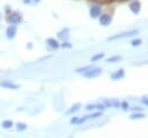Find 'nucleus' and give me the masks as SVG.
I'll use <instances>...</instances> for the list:
<instances>
[{"mask_svg":"<svg viewBox=\"0 0 148 138\" xmlns=\"http://www.w3.org/2000/svg\"><path fill=\"white\" fill-rule=\"evenodd\" d=\"M6 21L9 24H14V26H18L22 23L23 21V15L20 10H13L10 12L8 15H6Z\"/></svg>","mask_w":148,"mask_h":138,"instance_id":"obj_1","label":"nucleus"},{"mask_svg":"<svg viewBox=\"0 0 148 138\" xmlns=\"http://www.w3.org/2000/svg\"><path fill=\"white\" fill-rule=\"evenodd\" d=\"M136 34H139V30L138 29H133V30H128V31H124V32H120V34L112 35V36L108 37V41H116V39H120V38H126V37L134 36Z\"/></svg>","mask_w":148,"mask_h":138,"instance_id":"obj_2","label":"nucleus"},{"mask_svg":"<svg viewBox=\"0 0 148 138\" xmlns=\"http://www.w3.org/2000/svg\"><path fill=\"white\" fill-rule=\"evenodd\" d=\"M101 14H102V6L99 3H92L89 7V16L91 19H98Z\"/></svg>","mask_w":148,"mask_h":138,"instance_id":"obj_3","label":"nucleus"},{"mask_svg":"<svg viewBox=\"0 0 148 138\" xmlns=\"http://www.w3.org/2000/svg\"><path fill=\"white\" fill-rule=\"evenodd\" d=\"M99 74H102V68L101 67H91L90 70H88L87 72H84V73H82V75L84 77V78H87V79H92V78H96V77H98Z\"/></svg>","mask_w":148,"mask_h":138,"instance_id":"obj_4","label":"nucleus"},{"mask_svg":"<svg viewBox=\"0 0 148 138\" xmlns=\"http://www.w3.org/2000/svg\"><path fill=\"white\" fill-rule=\"evenodd\" d=\"M97 20H98L99 24L103 27H108L112 23V16H111V14H108V13H102Z\"/></svg>","mask_w":148,"mask_h":138,"instance_id":"obj_5","label":"nucleus"},{"mask_svg":"<svg viewBox=\"0 0 148 138\" xmlns=\"http://www.w3.org/2000/svg\"><path fill=\"white\" fill-rule=\"evenodd\" d=\"M128 8L134 15H138L141 12V2H140V0H131L128 2Z\"/></svg>","mask_w":148,"mask_h":138,"instance_id":"obj_6","label":"nucleus"},{"mask_svg":"<svg viewBox=\"0 0 148 138\" xmlns=\"http://www.w3.org/2000/svg\"><path fill=\"white\" fill-rule=\"evenodd\" d=\"M5 35L8 39H14L17 35V26H14V24H9L6 30H5Z\"/></svg>","mask_w":148,"mask_h":138,"instance_id":"obj_7","label":"nucleus"},{"mask_svg":"<svg viewBox=\"0 0 148 138\" xmlns=\"http://www.w3.org/2000/svg\"><path fill=\"white\" fill-rule=\"evenodd\" d=\"M0 87H2V88H5V89H13V90H15V89H18L20 88V85H17V83H14V82H12L10 80H2V81H0Z\"/></svg>","mask_w":148,"mask_h":138,"instance_id":"obj_8","label":"nucleus"},{"mask_svg":"<svg viewBox=\"0 0 148 138\" xmlns=\"http://www.w3.org/2000/svg\"><path fill=\"white\" fill-rule=\"evenodd\" d=\"M102 116V111H97V112H92L90 115H86L83 117H79L77 121H76V124H81V123H84L88 119H91V118H97V117H101Z\"/></svg>","mask_w":148,"mask_h":138,"instance_id":"obj_9","label":"nucleus"},{"mask_svg":"<svg viewBox=\"0 0 148 138\" xmlns=\"http://www.w3.org/2000/svg\"><path fill=\"white\" fill-rule=\"evenodd\" d=\"M45 42H46L47 46L50 49H52V50H57V49L60 48V42L57 38H54V37H47Z\"/></svg>","mask_w":148,"mask_h":138,"instance_id":"obj_10","label":"nucleus"},{"mask_svg":"<svg viewBox=\"0 0 148 138\" xmlns=\"http://www.w3.org/2000/svg\"><path fill=\"white\" fill-rule=\"evenodd\" d=\"M69 37V29L68 28H64L60 31H58V38H60L61 41H68Z\"/></svg>","mask_w":148,"mask_h":138,"instance_id":"obj_11","label":"nucleus"},{"mask_svg":"<svg viewBox=\"0 0 148 138\" xmlns=\"http://www.w3.org/2000/svg\"><path fill=\"white\" fill-rule=\"evenodd\" d=\"M124 77H125V71H124V68H119V70H117L114 73L111 74V79H112V80H119V79H123Z\"/></svg>","mask_w":148,"mask_h":138,"instance_id":"obj_12","label":"nucleus"},{"mask_svg":"<svg viewBox=\"0 0 148 138\" xmlns=\"http://www.w3.org/2000/svg\"><path fill=\"white\" fill-rule=\"evenodd\" d=\"M94 109H97V110H104L105 109V106L103 103H96V104H88L86 106V110H94Z\"/></svg>","mask_w":148,"mask_h":138,"instance_id":"obj_13","label":"nucleus"},{"mask_svg":"<svg viewBox=\"0 0 148 138\" xmlns=\"http://www.w3.org/2000/svg\"><path fill=\"white\" fill-rule=\"evenodd\" d=\"M80 107H81V103H80V102H77V103L73 104V106H72V107L66 111V115H71V114L75 112V111H77V110L80 109Z\"/></svg>","mask_w":148,"mask_h":138,"instance_id":"obj_14","label":"nucleus"},{"mask_svg":"<svg viewBox=\"0 0 148 138\" xmlns=\"http://www.w3.org/2000/svg\"><path fill=\"white\" fill-rule=\"evenodd\" d=\"M121 59H123V57L120 55H114V56L106 58V63H117V61H120Z\"/></svg>","mask_w":148,"mask_h":138,"instance_id":"obj_15","label":"nucleus"},{"mask_svg":"<svg viewBox=\"0 0 148 138\" xmlns=\"http://www.w3.org/2000/svg\"><path fill=\"white\" fill-rule=\"evenodd\" d=\"M1 126H2V129H10L14 126V123L12 119H5L1 122Z\"/></svg>","mask_w":148,"mask_h":138,"instance_id":"obj_16","label":"nucleus"},{"mask_svg":"<svg viewBox=\"0 0 148 138\" xmlns=\"http://www.w3.org/2000/svg\"><path fill=\"white\" fill-rule=\"evenodd\" d=\"M104 57H105V53H104V52H99V53L94 55V56L90 58V61H91V63H95V61H97V60H101V59L104 58Z\"/></svg>","mask_w":148,"mask_h":138,"instance_id":"obj_17","label":"nucleus"},{"mask_svg":"<svg viewBox=\"0 0 148 138\" xmlns=\"http://www.w3.org/2000/svg\"><path fill=\"white\" fill-rule=\"evenodd\" d=\"M91 67H94V65L92 64H90V65H86V66H82V67H77L76 70H75V72L76 73H84V72H87L88 70H90Z\"/></svg>","mask_w":148,"mask_h":138,"instance_id":"obj_18","label":"nucleus"},{"mask_svg":"<svg viewBox=\"0 0 148 138\" xmlns=\"http://www.w3.org/2000/svg\"><path fill=\"white\" fill-rule=\"evenodd\" d=\"M23 5H27V6H36L38 5L42 0H21Z\"/></svg>","mask_w":148,"mask_h":138,"instance_id":"obj_19","label":"nucleus"},{"mask_svg":"<svg viewBox=\"0 0 148 138\" xmlns=\"http://www.w3.org/2000/svg\"><path fill=\"white\" fill-rule=\"evenodd\" d=\"M146 117V115L145 114H142V112H133V114H131V116H130V118L131 119H138V118H145Z\"/></svg>","mask_w":148,"mask_h":138,"instance_id":"obj_20","label":"nucleus"},{"mask_svg":"<svg viewBox=\"0 0 148 138\" xmlns=\"http://www.w3.org/2000/svg\"><path fill=\"white\" fill-rule=\"evenodd\" d=\"M15 128H16V130H17V131H24V130H27L28 125H27L25 123L17 122V123H16V125H15Z\"/></svg>","mask_w":148,"mask_h":138,"instance_id":"obj_21","label":"nucleus"},{"mask_svg":"<svg viewBox=\"0 0 148 138\" xmlns=\"http://www.w3.org/2000/svg\"><path fill=\"white\" fill-rule=\"evenodd\" d=\"M141 43H142V39H140V38H135V39L131 41V45L132 46H139V45H141Z\"/></svg>","mask_w":148,"mask_h":138,"instance_id":"obj_22","label":"nucleus"},{"mask_svg":"<svg viewBox=\"0 0 148 138\" xmlns=\"http://www.w3.org/2000/svg\"><path fill=\"white\" fill-rule=\"evenodd\" d=\"M60 48H64V49H71V48H72V44H71L68 41H62V43H60Z\"/></svg>","mask_w":148,"mask_h":138,"instance_id":"obj_23","label":"nucleus"},{"mask_svg":"<svg viewBox=\"0 0 148 138\" xmlns=\"http://www.w3.org/2000/svg\"><path fill=\"white\" fill-rule=\"evenodd\" d=\"M3 12H5V15H8L10 12H13V8H12V6H10V5H5Z\"/></svg>","mask_w":148,"mask_h":138,"instance_id":"obj_24","label":"nucleus"},{"mask_svg":"<svg viewBox=\"0 0 148 138\" xmlns=\"http://www.w3.org/2000/svg\"><path fill=\"white\" fill-rule=\"evenodd\" d=\"M128 109H131L133 111H142L143 110V108H141V107H132V108H128Z\"/></svg>","mask_w":148,"mask_h":138,"instance_id":"obj_25","label":"nucleus"},{"mask_svg":"<svg viewBox=\"0 0 148 138\" xmlns=\"http://www.w3.org/2000/svg\"><path fill=\"white\" fill-rule=\"evenodd\" d=\"M120 106H121V108H123V109H125V110H126V109H128V103H127L126 101L121 102V103H120Z\"/></svg>","mask_w":148,"mask_h":138,"instance_id":"obj_26","label":"nucleus"},{"mask_svg":"<svg viewBox=\"0 0 148 138\" xmlns=\"http://www.w3.org/2000/svg\"><path fill=\"white\" fill-rule=\"evenodd\" d=\"M77 118H79V117H76V116H74L73 118H71V121H69V122H71V124H76Z\"/></svg>","mask_w":148,"mask_h":138,"instance_id":"obj_27","label":"nucleus"},{"mask_svg":"<svg viewBox=\"0 0 148 138\" xmlns=\"http://www.w3.org/2000/svg\"><path fill=\"white\" fill-rule=\"evenodd\" d=\"M141 102H142L143 104H147V106H148V99H147V100H146V99H142Z\"/></svg>","mask_w":148,"mask_h":138,"instance_id":"obj_28","label":"nucleus"},{"mask_svg":"<svg viewBox=\"0 0 148 138\" xmlns=\"http://www.w3.org/2000/svg\"><path fill=\"white\" fill-rule=\"evenodd\" d=\"M31 48H32V44H31V43H29V44H28V49H31Z\"/></svg>","mask_w":148,"mask_h":138,"instance_id":"obj_29","label":"nucleus"}]
</instances>
